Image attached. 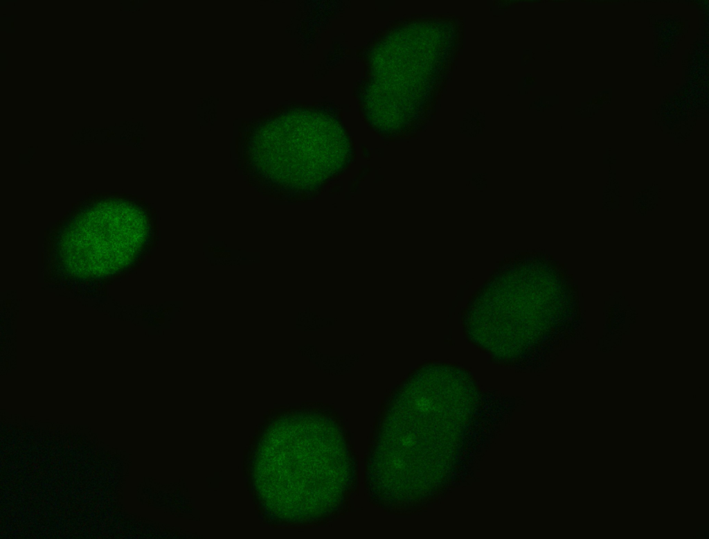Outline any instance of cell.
<instances>
[{
	"instance_id": "cell-1",
	"label": "cell",
	"mask_w": 709,
	"mask_h": 539,
	"mask_svg": "<svg viewBox=\"0 0 709 539\" xmlns=\"http://www.w3.org/2000/svg\"><path fill=\"white\" fill-rule=\"evenodd\" d=\"M285 492L287 522L312 528L345 515L359 486L357 457L342 417L312 403L288 418Z\"/></svg>"
},
{
	"instance_id": "cell-2",
	"label": "cell",
	"mask_w": 709,
	"mask_h": 539,
	"mask_svg": "<svg viewBox=\"0 0 709 539\" xmlns=\"http://www.w3.org/2000/svg\"><path fill=\"white\" fill-rule=\"evenodd\" d=\"M540 256L506 259L473 294L462 313L473 344L503 366L537 369L547 304Z\"/></svg>"
}]
</instances>
